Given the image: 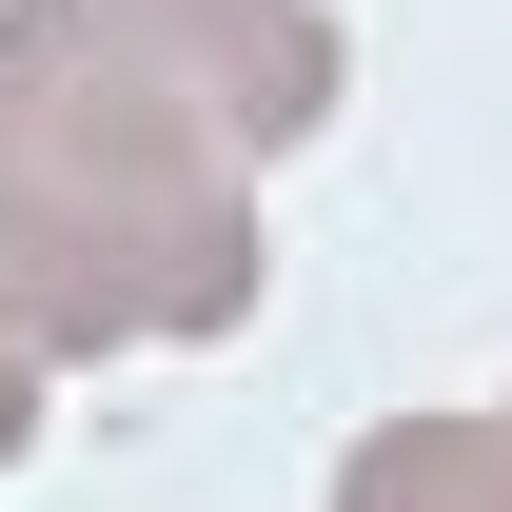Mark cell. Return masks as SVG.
<instances>
[{"label":"cell","instance_id":"obj_2","mask_svg":"<svg viewBox=\"0 0 512 512\" xmlns=\"http://www.w3.org/2000/svg\"><path fill=\"white\" fill-rule=\"evenodd\" d=\"M493 434H512V394H493Z\"/></svg>","mask_w":512,"mask_h":512},{"label":"cell","instance_id":"obj_1","mask_svg":"<svg viewBox=\"0 0 512 512\" xmlns=\"http://www.w3.org/2000/svg\"><path fill=\"white\" fill-rule=\"evenodd\" d=\"M20 434H40V355H0V453H20Z\"/></svg>","mask_w":512,"mask_h":512}]
</instances>
